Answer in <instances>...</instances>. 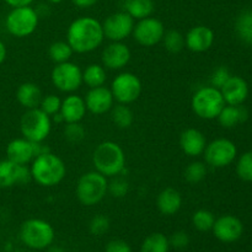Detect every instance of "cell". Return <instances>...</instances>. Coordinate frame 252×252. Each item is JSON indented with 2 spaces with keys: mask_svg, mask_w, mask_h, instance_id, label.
<instances>
[{
  "mask_svg": "<svg viewBox=\"0 0 252 252\" xmlns=\"http://www.w3.org/2000/svg\"><path fill=\"white\" fill-rule=\"evenodd\" d=\"M102 24L95 17L81 16L74 20L66 31V42L74 53L85 54L94 52L103 43Z\"/></svg>",
  "mask_w": 252,
  "mask_h": 252,
  "instance_id": "6da1fadb",
  "label": "cell"
},
{
  "mask_svg": "<svg viewBox=\"0 0 252 252\" xmlns=\"http://www.w3.org/2000/svg\"><path fill=\"white\" fill-rule=\"evenodd\" d=\"M31 176L42 187H54L66 176V166L63 160L52 152L34 158L31 162Z\"/></svg>",
  "mask_w": 252,
  "mask_h": 252,
  "instance_id": "7a4b0ae2",
  "label": "cell"
},
{
  "mask_svg": "<svg viewBox=\"0 0 252 252\" xmlns=\"http://www.w3.org/2000/svg\"><path fill=\"white\" fill-rule=\"evenodd\" d=\"M93 165L97 172L106 177L122 174L126 167V154L122 147L112 140L100 143L93 153Z\"/></svg>",
  "mask_w": 252,
  "mask_h": 252,
  "instance_id": "3957f363",
  "label": "cell"
},
{
  "mask_svg": "<svg viewBox=\"0 0 252 252\" xmlns=\"http://www.w3.org/2000/svg\"><path fill=\"white\" fill-rule=\"evenodd\" d=\"M107 177L96 170L81 175L76 182L75 194L83 206L93 207L100 203L107 194Z\"/></svg>",
  "mask_w": 252,
  "mask_h": 252,
  "instance_id": "277c9868",
  "label": "cell"
},
{
  "mask_svg": "<svg viewBox=\"0 0 252 252\" xmlns=\"http://www.w3.org/2000/svg\"><path fill=\"white\" fill-rule=\"evenodd\" d=\"M225 105L220 90L212 85L198 89L191 100V107L194 115L207 121L217 120Z\"/></svg>",
  "mask_w": 252,
  "mask_h": 252,
  "instance_id": "5b68a950",
  "label": "cell"
},
{
  "mask_svg": "<svg viewBox=\"0 0 252 252\" xmlns=\"http://www.w3.org/2000/svg\"><path fill=\"white\" fill-rule=\"evenodd\" d=\"M54 229L43 219L32 218L24 221L20 230V238L27 248L43 250L49 248L54 240Z\"/></svg>",
  "mask_w": 252,
  "mask_h": 252,
  "instance_id": "8992f818",
  "label": "cell"
},
{
  "mask_svg": "<svg viewBox=\"0 0 252 252\" xmlns=\"http://www.w3.org/2000/svg\"><path fill=\"white\" fill-rule=\"evenodd\" d=\"M20 130L24 138L31 142H44L51 134V116L44 113L39 107L26 110L20 120Z\"/></svg>",
  "mask_w": 252,
  "mask_h": 252,
  "instance_id": "52a82bcc",
  "label": "cell"
},
{
  "mask_svg": "<svg viewBox=\"0 0 252 252\" xmlns=\"http://www.w3.org/2000/svg\"><path fill=\"white\" fill-rule=\"evenodd\" d=\"M38 22V12L29 5V6L12 7L5 20V26L10 34L17 38H24L36 31Z\"/></svg>",
  "mask_w": 252,
  "mask_h": 252,
  "instance_id": "ba28073f",
  "label": "cell"
},
{
  "mask_svg": "<svg viewBox=\"0 0 252 252\" xmlns=\"http://www.w3.org/2000/svg\"><path fill=\"white\" fill-rule=\"evenodd\" d=\"M115 101L123 105H130L139 98L142 94V81L130 71H122L111 83L110 88Z\"/></svg>",
  "mask_w": 252,
  "mask_h": 252,
  "instance_id": "9c48e42d",
  "label": "cell"
},
{
  "mask_svg": "<svg viewBox=\"0 0 252 252\" xmlns=\"http://www.w3.org/2000/svg\"><path fill=\"white\" fill-rule=\"evenodd\" d=\"M51 80L59 91L73 94L83 85V70L70 61L56 64L51 73Z\"/></svg>",
  "mask_w": 252,
  "mask_h": 252,
  "instance_id": "30bf717a",
  "label": "cell"
},
{
  "mask_svg": "<svg viewBox=\"0 0 252 252\" xmlns=\"http://www.w3.org/2000/svg\"><path fill=\"white\" fill-rule=\"evenodd\" d=\"M203 155L207 165L214 169H223L233 164L238 157V149L230 139L218 138L207 144Z\"/></svg>",
  "mask_w": 252,
  "mask_h": 252,
  "instance_id": "8fae6325",
  "label": "cell"
},
{
  "mask_svg": "<svg viewBox=\"0 0 252 252\" xmlns=\"http://www.w3.org/2000/svg\"><path fill=\"white\" fill-rule=\"evenodd\" d=\"M134 25V19L128 12H113L102 22L105 38L111 42H123L133 33Z\"/></svg>",
  "mask_w": 252,
  "mask_h": 252,
  "instance_id": "7c38bea8",
  "label": "cell"
},
{
  "mask_svg": "<svg viewBox=\"0 0 252 252\" xmlns=\"http://www.w3.org/2000/svg\"><path fill=\"white\" fill-rule=\"evenodd\" d=\"M165 26L157 17H145L138 20L133 29V37L135 42L143 47H153L162 41L165 34Z\"/></svg>",
  "mask_w": 252,
  "mask_h": 252,
  "instance_id": "4fadbf2b",
  "label": "cell"
},
{
  "mask_svg": "<svg viewBox=\"0 0 252 252\" xmlns=\"http://www.w3.org/2000/svg\"><path fill=\"white\" fill-rule=\"evenodd\" d=\"M32 180L27 165H19L5 159L0 161V189H10L17 185H26Z\"/></svg>",
  "mask_w": 252,
  "mask_h": 252,
  "instance_id": "5bb4252c",
  "label": "cell"
},
{
  "mask_svg": "<svg viewBox=\"0 0 252 252\" xmlns=\"http://www.w3.org/2000/svg\"><path fill=\"white\" fill-rule=\"evenodd\" d=\"M212 230L219 241L230 244L235 243L241 238L244 233V225L238 217L225 214L216 219Z\"/></svg>",
  "mask_w": 252,
  "mask_h": 252,
  "instance_id": "9a60e30c",
  "label": "cell"
},
{
  "mask_svg": "<svg viewBox=\"0 0 252 252\" xmlns=\"http://www.w3.org/2000/svg\"><path fill=\"white\" fill-rule=\"evenodd\" d=\"M130 58L132 52L123 42H111L101 53L102 65L110 70H121L129 63Z\"/></svg>",
  "mask_w": 252,
  "mask_h": 252,
  "instance_id": "2e32d148",
  "label": "cell"
},
{
  "mask_svg": "<svg viewBox=\"0 0 252 252\" xmlns=\"http://www.w3.org/2000/svg\"><path fill=\"white\" fill-rule=\"evenodd\" d=\"M84 100L89 112L97 116L110 112L115 106V97L110 89L106 88L105 85L91 88Z\"/></svg>",
  "mask_w": 252,
  "mask_h": 252,
  "instance_id": "e0dca14e",
  "label": "cell"
},
{
  "mask_svg": "<svg viewBox=\"0 0 252 252\" xmlns=\"http://www.w3.org/2000/svg\"><path fill=\"white\" fill-rule=\"evenodd\" d=\"M214 39H216V36L211 27L197 25L186 33L185 43H186V48L193 53H203L212 48Z\"/></svg>",
  "mask_w": 252,
  "mask_h": 252,
  "instance_id": "ac0fdd59",
  "label": "cell"
},
{
  "mask_svg": "<svg viewBox=\"0 0 252 252\" xmlns=\"http://www.w3.org/2000/svg\"><path fill=\"white\" fill-rule=\"evenodd\" d=\"M36 157V143L26 138H16L6 147V159L15 164L27 165Z\"/></svg>",
  "mask_w": 252,
  "mask_h": 252,
  "instance_id": "d6986e66",
  "label": "cell"
},
{
  "mask_svg": "<svg viewBox=\"0 0 252 252\" xmlns=\"http://www.w3.org/2000/svg\"><path fill=\"white\" fill-rule=\"evenodd\" d=\"M220 93L226 105L240 106L248 100L249 85L245 79L238 75H231L221 86Z\"/></svg>",
  "mask_w": 252,
  "mask_h": 252,
  "instance_id": "ffe728a7",
  "label": "cell"
},
{
  "mask_svg": "<svg viewBox=\"0 0 252 252\" xmlns=\"http://www.w3.org/2000/svg\"><path fill=\"white\" fill-rule=\"evenodd\" d=\"M86 112H88V108H86L85 100L81 96L76 95V94H70L64 100H62L59 115H61L63 122H81L86 116Z\"/></svg>",
  "mask_w": 252,
  "mask_h": 252,
  "instance_id": "44dd1931",
  "label": "cell"
},
{
  "mask_svg": "<svg viewBox=\"0 0 252 252\" xmlns=\"http://www.w3.org/2000/svg\"><path fill=\"white\" fill-rule=\"evenodd\" d=\"M207 147V139L203 133L196 128H187L180 135V148L189 158L203 155Z\"/></svg>",
  "mask_w": 252,
  "mask_h": 252,
  "instance_id": "7402d4cb",
  "label": "cell"
},
{
  "mask_svg": "<svg viewBox=\"0 0 252 252\" xmlns=\"http://www.w3.org/2000/svg\"><path fill=\"white\" fill-rule=\"evenodd\" d=\"M157 206L164 216H175L182 207L181 193L172 187H167L158 194Z\"/></svg>",
  "mask_w": 252,
  "mask_h": 252,
  "instance_id": "603a6c76",
  "label": "cell"
},
{
  "mask_svg": "<svg viewBox=\"0 0 252 252\" xmlns=\"http://www.w3.org/2000/svg\"><path fill=\"white\" fill-rule=\"evenodd\" d=\"M42 97V91L39 86L34 83H24L17 88L16 98L17 102L26 110L39 107Z\"/></svg>",
  "mask_w": 252,
  "mask_h": 252,
  "instance_id": "cb8c5ba5",
  "label": "cell"
},
{
  "mask_svg": "<svg viewBox=\"0 0 252 252\" xmlns=\"http://www.w3.org/2000/svg\"><path fill=\"white\" fill-rule=\"evenodd\" d=\"M249 118V112L243 106L225 105L217 117L219 125L223 128H234L240 123H244Z\"/></svg>",
  "mask_w": 252,
  "mask_h": 252,
  "instance_id": "d4e9b609",
  "label": "cell"
},
{
  "mask_svg": "<svg viewBox=\"0 0 252 252\" xmlns=\"http://www.w3.org/2000/svg\"><path fill=\"white\" fill-rule=\"evenodd\" d=\"M106 80H107V71L102 64L93 63L83 70V84L90 89L103 86Z\"/></svg>",
  "mask_w": 252,
  "mask_h": 252,
  "instance_id": "484cf974",
  "label": "cell"
},
{
  "mask_svg": "<svg viewBox=\"0 0 252 252\" xmlns=\"http://www.w3.org/2000/svg\"><path fill=\"white\" fill-rule=\"evenodd\" d=\"M155 4L153 0H126L125 11L134 20H142L152 16Z\"/></svg>",
  "mask_w": 252,
  "mask_h": 252,
  "instance_id": "4316f807",
  "label": "cell"
},
{
  "mask_svg": "<svg viewBox=\"0 0 252 252\" xmlns=\"http://www.w3.org/2000/svg\"><path fill=\"white\" fill-rule=\"evenodd\" d=\"M235 31L239 38L248 44H252V9L245 10L235 21Z\"/></svg>",
  "mask_w": 252,
  "mask_h": 252,
  "instance_id": "83f0119b",
  "label": "cell"
},
{
  "mask_svg": "<svg viewBox=\"0 0 252 252\" xmlns=\"http://www.w3.org/2000/svg\"><path fill=\"white\" fill-rule=\"evenodd\" d=\"M169 238L161 233H153L144 239L140 252H169Z\"/></svg>",
  "mask_w": 252,
  "mask_h": 252,
  "instance_id": "f1b7e54d",
  "label": "cell"
},
{
  "mask_svg": "<svg viewBox=\"0 0 252 252\" xmlns=\"http://www.w3.org/2000/svg\"><path fill=\"white\" fill-rule=\"evenodd\" d=\"M111 118L118 128L127 129L134 122V113L128 107V105L118 103L117 106H113L111 110Z\"/></svg>",
  "mask_w": 252,
  "mask_h": 252,
  "instance_id": "f546056e",
  "label": "cell"
},
{
  "mask_svg": "<svg viewBox=\"0 0 252 252\" xmlns=\"http://www.w3.org/2000/svg\"><path fill=\"white\" fill-rule=\"evenodd\" d=\"M74 51L66 41H56L48 47V56L53 63L59 64L70 61Z\"/></svg>",
  "mask_w": 252,
  "mask_h": 252,
  "instance_id": "4dcf8cb0",
  "label": "cell"
},
{
  "mask_svg": "<svg viewBox=\"0 0 252 252\" xmlns=\"http://www.w3.org/2000/svg\"><path fill=\"white\" fill-rule=\"evenodd\" d=\"M162 43L167 52L175 54L180 53L186 47L185 36L177 30H170V31L165 32L164 37H162Z\"/></svg>",
  "mask_w": 252,
  "mask_h": 252,
  "instance_id": "1f68e13d",
  "label": "cell"
},
{
  "mask_svg": "<svg viewBox=\"0 0 252 252\" xmlns=\"http://www.w3.org/2000/svg\"><path fill=\"white\" fill-rule=\"evenodd\" d=\"M216 221V217L208 209H198L192 216V224L198 231H209L212 230Z\"/></svg>",
  "mask_w": 252,
  "mask_h": 252,
  "instance_id": "d6a6232c",
  "label": "cell"
},
{
  "mask_svg": "<svg viewBox=\"0 0 252 252\" xmlns=\"http://www.w3.org/2000/svg\"><path fill=\"white\" fill-rule=\"evenodd\" d=\"M207 175V164L202 161H192L185 169L184 176L189 184L196 185L203 181Z\"/></svg>",
  "mask_w": 252,
  "mask_h": 252,
  "instance_id": "836d02e7",
  "label": "cell"
},
{
  "mask_svg": "<svg viewBox=\"0 0 252 252\" xmlns=\"http://www.w3.org/2000/svg\"><path fill=\"white\" fill-rule=\"evenodd\" d=\"M236 175L243 181L252 182V150L240 155L236 162Z\"/></svg>",
  "mask_w": 252,
  "mask_h": 252,
  "instance_id": "e575fe53",
  "label": "cell"
},
{
  "mask_svg": "<svg viewBox=\"0 0 252 252\" xmlns=\"http://www.w3.org/2000/svg\"><path fill=\"white\" fill-rule=\"evenodd\" d=\"M129 192V182L125 179V177L118 176L112 177V181L108 182V189L107 193L115 198H123Z\"/></svg>",
  "mask_w": 252,
  "mask_h": 252,
  "instance_id": "d590c367",
  "label": "cell"
},
{
  "mask_svg": "<svg viewBox=\"0 0 252 252\" xmlns=\"http://www.w3.org/2000/svg\"><path fill=\"white\" fill-rule=\"evenodd\" d=\"M63 133L65 139L70 143H80L81 140H84V138L86 135L85 128L83 127V125L80 122L66 123Z\"/></svg>",
  "mask_w": 252,
  "mask_h": 252,
  "instance_id": "8d00e7d4",
  "label": "cell"
},
{
  "mask_svg": "<svg viewBox=\"0 0 252 252\" xmlns=\"http://www.w3.org/2000/svg\"><path fill=\"white\" fill-rule=\"evenodd\" d=\"M62 106V100L59 96L54 95V94H49L42 97L41 103H39V108L47 113L48 116H54L59 113Z\"/></svg>",
  "mask_w": 252,
  "mask_h": 252,
  "instance_id": "74e56055",
  "label": "cell"
},
{
  "mask_svg": "<svg viewBox=\"0 0 252 252\" xmlns=\"http://www.w3.org/2000/svg\"><path fill=\"white\" fill-rule=\"evenodd\" d=\"M90 233L95 236H101L106 234L110 229V219L103 214H97L94 217L89 224Z\"/></svg>",
  "mask_w": 252,
  "mask_h": 252,
  "instance_id": "f35d334b",
  "label": "cell"
},
{
  "mask_svg": "<svg viewBox=\"0 0 252 252\" xmlns=\"http://www.w3.org/2000/svg\"><path fill=\"white\" fill-rule=\"evenodd\" d=\"M230 76L231 74L226 66H218V68L213 71V74H212L211 76V85L220 90L221 86L228 81V79L230 78Z\"/></svg>",
  "mask_w": 252,
  "mask_h": 252,
  "instance_id": "ab89813d",
  "label": "cell"
},
{
  "mask_svg": "<svg viewBox=\"0 0 252 252\" xmlns=\"http://www.w3.org/2000/svg\"><path fill=\"white\" fill-rule=\"evenodd\" d=\"M170 248L177 249V250H182V249L187 248L189 244V234L185 231H176L172 234L169 238Z\"/></svg>",
  "mask_w": 252,
  "mask_h": 252,
  "instance_id": "60d3db41",
  "label": "cell"
},
{
  "mask_svg": "<svg viewBox=\"0 0 252 252\" xmlns=\"http://www.w3.org/2000/svg\"><path fill=\"white\" fill-rule=\"evenodd\" d=\"M105 252H132V248L126 241L115 239V240H111L106 245Z\"/></svg>",
  "mask_w": 252,
  "mask_h": 252,
  "instance_id": "b9f144b4",
  "label": "cell"
},
{
  "mask_svg": "<svg viewBox=\"0 0 252 252\" xmlns=\"http://www.w3.org/2000/svg\"><path fill=\"white\" fill-rule=\"evenodd\" d=\"M75 6L80 7V9H89V7L94 6L98 2V0H71Z\"/></svg>",
  "mask_w": 252,
  "mask_h": 252,
  "instance_id": "7bdbcfd3",
  "label": "cell"
},
{
  "mask_svg": "<svg viewBox=\"0 0 252 252\" xmlns=\"http://www.w3.org/2000/svg\"><path fill=\"white\" fill-rule=\"evenodd\" d=\"M7 5L11 7H19V6H29L33 2V0H5Z\"/></svg>",
  "mask_w": 252,
  "mask_h": 252,
  "instance_id": "ee69618b",
  "label": "cell"
},
{
  "mask_svg": "<svg viewBox=\"0 0 252 252\" xmlns=\"http://www.w3.org/2000/svg\"><path fill=\"white\" fill-rule=\"evenodd\" d=\"M6 56H7V49H6V46L4 44V42L0 39V64L4 63V61L6 59Z\"/></svg>",
  "mask_w": 252,
  "mask_h": 252,
  "instance_id": "f6af8a7d",
  "label": "cell"
},
{
  "mask_svg": "<svg viewBox=\"0 0 252 252\" xmlns=\"http://www.w3.org/2000/svg\"><path fill=\"white\" fill-rule=\"evenodd\" d=\"M49 252H65V251H64L62 248H57V246H56V248L49 249Z\"/></svg>",
  "mask_w": 252,
  "mask_h": 252,
  "instance_id": "bcb514c9",
  "label": "cell"
},
{
  "mask_svg": "<svg viewBox=\"0 0 252 252\" xmlns=\"http://www.w3.org/2000/svg\"><path fill=\"white\" fill-rule=\"evenodd\" d=\"M48 2H52V4H59V2H62L63 0H47Z\"/></svg>",
  "mask_w": 252,
  "mask_h": 252,
  "instance_id": "7dc6e473",
  "label": "cell"
},
{
  "mask_svg": "<svg viewBox=\"0 0 252 252\" xmlns=\"http://www.w3.org/2000/svg\"><path fill=\"white\" fill-rule=\"evenodd\" d=\"M251 252H252V250H251Z\"/></svg>",
  "mask_w": 252,
  "mask_h": 252,
  "instance_id": "c3c4849f",
  "label": "cell"
}]
</instances>
